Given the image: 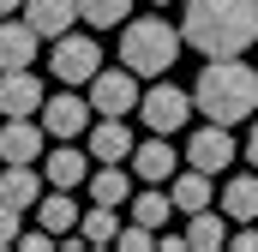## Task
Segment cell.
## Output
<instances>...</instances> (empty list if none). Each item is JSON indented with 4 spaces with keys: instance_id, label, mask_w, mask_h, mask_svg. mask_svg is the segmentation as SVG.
Masks as SVG:
<instances>
[{
    "instance_id": "25",
    "label": "cell",
    "mask_w": 258,
    "mask_h": 252,
    "mask_svg": "<svg viewBox=\"0 0 258 252\" xmlns=\"http://www.w3.org/2000/svg\"><path fill=\"white\" fill-rule=\"evenodd\" d=\"M120 246H126V252H144V246H156V228L132 222V228H120Z\"/></svg>"
},
{
    "instance_id": "13",
    "label": "cell",
    "mask_w": 258,
    "mask_h": 252,
    "mask_svg": "<svg viewBox=\"0 0 258 252\" xmlns=\"http://www.w3.org/2000/svg\"><path fill=\"white\" fill-rule=\"evenodd\" d=\"M84 150L96 156V162H132V132H126V120H114V114H96V126L84 132Z\"/></svg>"
},
{
    "instance_id": "18",
    "label": "cell",
    "mask_w": 258,
    "mask_h": 252,
    "mask_svg": "<svg viewBox=\"0 0 258 252\" xmlns=\"http://www.w3.org/2000/svg\"><path fill=\"white\" fill-rule=\"evenodd\" d=\"M78 216H84V204H72V192H66V186H48L42 198H36V222H42L48 234H72Z\"/></svg>"
},
{
    "instance_id": "10",
    "label": "cell",
    "mask_w": 258,
    "mask_h": 252,
    "mask_svg": "<svg viewBox=\"0 0 258 252\" xmlns=\"http://www.w3.org/2000/svg\"><path fill=\"white\" fill-rule=\"evenodd\" d=\"M42 78L30 72V66H18V72H0V120H18V114H42Z\"/></svg>"
},
{
    "instance_id": "21",
    "label": "cell",
    "mask_w": 258,
    "mask_h": 252,
    "mask_svg": "<svg viewBox=\"0 0 258 252\" xmlns=\"http://www.w3.org/2000/svg\"><path fill=\"white\" fill-rule=\"evenodd\" d=\"M186 246H192V252L228 246V216H222V204H216V210H192V216H186Z\"/></svg>"
},
{
    "instance_id": "24",
    "label": "cell",
    "mask_w": 258,
    "mask_h": 252,
    "mask_svg": "<svg viewBox=\"0 0 258 252\" xmlns=\"http://www.w3.org/2000/svg\"><path fill=\"white\" fill-rule=\"evenodd\" d=\"M132 0H78V18L90 24V30H114V24H126Z\"/></svg>"
},
{
    "instance_id": "29",
    "label": "cell",
    "mask_w": 258,
    "mask_h": 252,
    "mask_svg": "<svg viewBox=\"0 0 258 252\" xmlns=\"http://www.w3.org/2000/svg\"><path fill=\"white\" fill-rule=\"evenodd\" d=\"M0 12H24V0H0Z\"/></svg>"
},
{
    "instance_id": "9",
    "label": "cell",
    "mask_w": 258,
    "mask_h": 252,
    "mask_svg": "<svg viewBox=\"0 0 258 252\" xmlns=\"http://www.w3.org/2000/svg\"><path fill=\"white\" fill-rule=\"evenodd\" d=\"M90 168H96V156L78 150V138H60L54 150H42V180H48V186L78 192V186H90Z\"/></svg>"
},
{
    "instance_id": "12",
    "label": "cell",
    "mask_w": 258,
    "mask_h": 252,
    "mask_svg": "<svg viewBox=\"0 0 258 252\" xmlns=\"http://www.w3.org/2000/svg\"><path fill=\"white\" fill-rule=\"evenodd\" d=\"M42 162H0V198L12 204V210H36V198H42Z\"/></svg>"
},
{
    "instance_id": "2",
    "label": "cell",
    "mask_w": 258,
    "mask_h": 252,
    "mask_svg": "<svg viewBox=\"0 0 258 252\" xmlns=\"http://www.w3.org/2000/svg\"><path fill=\"white\" fill-rule=\"evenodd\" d=\"M192 102H198V114L216 120V126L252 120V108H258V66H246L240 54L204 60V72H198V84H192Z\"/></svg>"
},
{
    "instance_id": "14",
    "label": "cell",
    "mask_w": 258,
    "mask_h": 252,
    "mask_svg": "<svg viewBox=\"0 0 258 252\" xmlns=\"http://www.w3.org/2000/svg\"><path fill=\"white\" fill-rule=\"evenodd\" d=\"M174 168H180V156H174L168 132H156V138H144V144L132 150V174H138L144 186H162V180H174Z\"/></svg>"
},
{
    "instance_id": "22",
    "label": "cell",
    "mask_w": 258,
    "mask_h": 252,
    "mask_svg": "<svg viewBox=\"0 0 258 252\" xmlns=\"http://www.w3.org/2000/svg\"><path fill=\"white\" fill-rule=\"evenodd\" d=\"M78 234H84V246H108V240H120V210H114V204H84Z\"/></svg>"
},
{
    "instance_id": "4",
    "label": "cell",
    "mask_w": 258,
    "mask_h": 252,
    "mask_svg": "<svg viewBox=\"0 0 258 252\" xmlns=\"http://www.w3.org/2000/svg\"><path fill=\"white\" fill-rule=\"evenodd\" d=\"M48 72H54L60 84H90V78L102 72V48H96V36H84V30H60V36L48 42Z\"/></svg>"
},
{
    "instance_id": "15",
    "label": "cell",
    "mask_w": 258,
    "mask_h": 252,
    "mask_svg": "<svg viewBox=\"0 0 258 252\" xmlns=\"http://www.w3.org/2000/svg\"><path fill=\"white\" fill-rule=\"evenodd\" d=\"M36 48H42V36H36L24 18H0V72L30 66V60H36Z\"/></svg>"
},
{
    "instance_id": "6",
    "label": "cell",
    "mask_w": 258,
    "mask_h": 252,
    "mask_svg": "<svg viewBox=\"0 0 258 252\" xmlns=\"http://www.w3.org/2000/svg\"><path fill=\"white\" fill-rule=\"evenodd\" d=\"M138 72L132 66H102L96 78H90V108L96 114H114V120H126V114H138Z\"/></svg>"
},
{
    "instance_id": "28",
    "label": "cell",
    "mask_w": 258,
    "mask_h": 252,
    "mask_svg": "<svg viewBox=\"0 0 258 252\" xmlns=\"http://www.w3.org/2000/svg\"><path fill=\"white\" fill-rule=\"evenodd\" d=\"M246 162L258 168V120H252V132H246Z\"/></svg>"
},
{
    "instance_id": "11",
    "label": "cell",
    "mask_w": 258,
    "mask_h": 252,
    "mask_svg": "<svg viewBox=\"0 0 258 252\" xmlns=\"http://www.w3.org/2000/svg\"><path fill=\"white\" fill-rule=\"evenodd\" d=\"M42 138H48V126L36 114L0 120V162H42Z\"/></svg>"
},
{
    "instance_id": "19",
    "label": "cell",
    "mask_w": 258,
    "mask_h": 252,
    "mask_svg": "<svg viewBox=\"0 0 258 252\" xmlns=\"http://www.w3.org/2000/svg\"><path fill=\"white\" fill-rule=\"evenodd\" d=\"M168 198H174V210H180V216H192V210H210V204H216V186H210V174H204V168H186V174H174V180H168Z\"/></svg>"
},
{
    "instance_id": "8",
    "label": "cell",
    "mask_w": 258,
    "mask_h": 252,
    "mask_svg": "<svg viewBox=\"0 0 258 252\" xmlns=\"http://www.w3.org/2000/svg\"><path fill=\"white\" fill-rule=\"evenodd\" d=\"M36 120L48 126V138H84L90 126H96V108H90V96H78V84H66L60 96H48L42 102V114Z\"/></svg>"
},
{
    "instance_id": "20",
    "label": "cell",
    "mask_w": 258,
    "mask_h": 252,
    "mask_svg": "<svg viewBox=\"0 0 258 252\" xmlns=\"http://www.w3.org/2000/svg\"><path fill=\"white\" fill-rule=\"evenodd\" d=\"M216 204H222L228 222H258V168H252V174H234Z\"/></svg>"
},
{
    "instance_id": "17",
    "label": "cell",
    "mask_w": 258,
    "mask_h": 252,
    "mask_svg": "<svg viewBox=\"0 0 258 252\" xmlns=\"http://www.w3.org/2000/svg\"><path fill=\"white\" fill-rule=\"evenodd\" d=\"M72 18H78V0H24V24L42 42H54L60 30H72Z\"/></svg>"
},
{
    "instance_id": "1",
    "label": "cell",
    "mask_w": 258,
    "mask_h": 252,
    "mask_svg": "<svg viewBox=\"0 0 258 252\" xmlns=\"http://www.w3.org/2000/svg\"><path fill=\"white\" fill-rule=\"evenodd\" d=\"M180 36H186V48H198L204 60L246 54L258 42V0H186Z\"/></svg>"
},
{
    "instance_id": "30",
    "label": "cell",
    "mask_w": 258,
    "mask_h": 252,
    "mask_svg": "<svg viewBox=\"0 0 258 252\" xmlns=\"http://www.w3.org/2000/svg\"><path fill=\"white\" fill-rule=\"evenodd\" d=\"M156 6H168V0H156Z\"/></svg>"
},
{
    "instance_id": "23",
    "label": "cell",
    "mask_w": 258,
    "mask_h": 252,
    "mask_svg": "<svg viewBox=\"0 0 258 252\" xmlns=\"http://www.w3.org/2000/svg\"><path fill=\"white\" fill-rule=\"evenodd\" d=\"M126 210H132V222H144V228H162L168 222V210H174V198L162 186H144L138 198H126Z\"/></svg>"
},
{
    "instance_id": "26",
    "label": "cell",
    "mask_w": 258,
    "mask_h": 252,
    "mask_svg": "<svg viewBox=\"0 0 258 252\" xmlns=\"http://www.w3.org/2000/svg\"><path fill=\"white\" fill-rule=\"evenodd\" d=\"M18 216H24V210H12V204L0 198V246H12V240H18Z\"/></svg>"
},
{
    "instance_id": "27",
    "label": "cell",
    "mask_w": 258,
    "mask_h": 252,
    "mask_svg": "<svg viewBox=\"0 0 258 252\" xmlns=\"http://www.w3.org/2000/svg\"><path fill=\"white\" fill-rule=\"evenodd\" d=\"M228 246L234 252H258V222H240V228L228 234Z\"/></svg>"
},
{
    "instance_id": "5",
    "label": "cell",
    "mask_w": 258,
    "mask_h": 252,
    "mask_svg": "<svg viewBox=\"0 0 258 252\" xmlns=\"http://www.w3.org/2000/svg\"><path fill=\"white\" fill-rule=\"evenodd\" d=\"M198 114V102H192V90H180V84H168V78H156L144 96H138V120L150 126V132H180V126Z\"/></svg>"
},
{
    "instance_id": "3",
    "label": "cell",
    "mask_w": 258,
    "mask_h": 252,
    "mask_svg": "<svg viewBox=\"0 0 258 252\" xmlns=\"http://www.w3.org/2000/svg\"><path fill=\"white\" fill-rule=\"evenodd\" d=\"M180 48H186V36L168 18H126V30H120V66H132L138 78H168Z\"/></svg>"
},
{
    "instance_id": "16",
    "label": "cell",
    "mask_w": 258,
    "mask_h": 252,
    "mask_svg": "<svg viewBox=\"0 0 258 252\" xmlns=\"http://www.w3.org/2000/svg\"><path fill=\"white\" fill-rule=\"evenodd\" d=\"M132 180H138L132 162H96V168H90V204H114V210H120L132 198Z\"/></svg>"
},
{
    "instance_id": "7",
    "label": "cell",
    "mask_w": 258,
    "mask_h": 252,
    "mask_svg": "<svg viewBox=\"0 0 258 252\" xmlns=\"http://www.w3.org/2000/svg\"><path fill=\"white\" fill-rule=\"evenodd\" d=\"M180 156H186V168H204V174L216 180L222 168H234V156H240V144H234V132H228V126L204 120V126L192 132V138H186V150H180Z\"/></svg>"
}]
</instances>
